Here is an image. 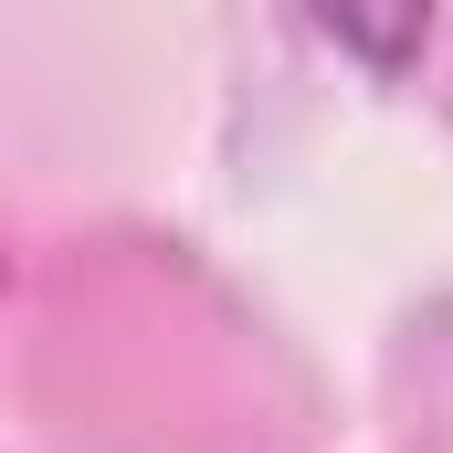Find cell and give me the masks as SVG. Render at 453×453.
Returning <instances> with one entry per match:
<instances>
[{
	"label": "cell",
	"instance_id": "obj_1",
	"mask_svg": "<svg viewBox=\"0 0 453 453\" xmlns=\"http://www.w3.org/2000/svg\"><path fill=\"white\" fill-rule=\"evenodd\" d=\"M327 42H348V53H380V64H401V53H422V32L433 21H401V32H369V21H317Z\"/></svg>",
	"mask_w": 453,
	"mask_h": 453
}]
</instances>
